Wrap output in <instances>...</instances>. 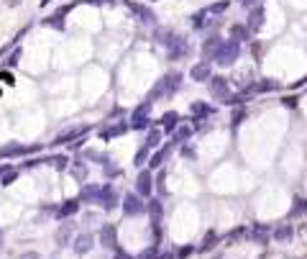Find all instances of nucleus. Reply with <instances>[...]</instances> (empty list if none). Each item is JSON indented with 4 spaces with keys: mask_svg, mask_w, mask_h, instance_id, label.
<instances>
[{
    "mask_svg": "<svg viewBox=\"0 0 307 259\" xmlns=\"http://www.w3.org/2000/svg\"><path fill=\"white\" fill-rule=\"evenodd\" d=\"M182 80H184V75H182V72H169V75H164L156 85L151 87V93H149L146 100L156 103L159 97H171V95H174V93L179 90V87H182Z\"/></svg>",
    "mask_w": 307,
    "mask_h": 259,
    "instance_id": "f257e3e1",
    "label": "nucleus"
},
{
    "mask_svg": "<svg viewBox=\"0 0 307 259\" xmlns=\"http://www.w3.org/2000/svg\"><path fill=\"white\" fill-rule=\"evenodd\" d=\"M121 208H123V216L136 218V216H143V213L149 210V203H143V198H141L138 193H125Z\"/></svg>",
    "mask_w": 307,
    "mask_h": 259,
    "instance_id": "f03ea898",
    "label": "nucleus"
},
{
    "mask_svg": "<svg viewBox=\"0 0 307 259\" xmlns=\"http://www.w3.org/2000/svg\"><path fill=\"white\" fill-rule=\"evenodd\" d=\"M97 244L107 252H115L118 246V226L115 223H100V228H97Z\"/></svg>",
    "mask_w": 307,
    "mask_h": 259,
    "instance_id": "7ed1b4c3",
    "label": "nucleus"
},
{
    "mask_svg": "<svg viewBox=\"0 0 307 259\" xmlns=\"http://www.w3.org/2000/svg\"><path fill=\"white\" fill-rule=\"evenodd\" d=\"M238 54H241V44H238L236 39H225V41L220 44L218 54H215V62H218V65H223V67H228V65H233V62L238 59Z\"/></svg>",
    "mask_w": 307,
    "mask_h": 259,
    "instance_id": "20e7f679",
    "label": "nucleus"
},
{
    "mask_svg": "<svg viewBox=\"0 0 307 259\" xmlns=\"http://www.w3.org/2000/svg\"><path fill=\"white\" fill-rule=\"evenodd\" d=\"M121 203H123V195L115 190V185L113 182H103V193H100V203H97V205H100L103 210L110 213V210L118 208Z\"/></svg>",
    "mask_w": 307,
    "mask_h": 259,
    "instance_id": "39448f33",
    "label": "nucleus"
},
{
    "mask_svg": "<svg viewBox=\"0 0 307 259\" xmlns=\"http://www.w3.org/2000/svg\"><path fill=\"white\" fill-rule=\"evenodd\" d=\"M95 241H97V236L92 234V231H82V234H77L75 241H72V252H75L77 257H85L95 249Z\"/></svg>",
    "mask_w": 307,
    "mask_h": 259,
    "instance_id": "423d86ee",
    "label": "nucleus"
},
{
    "mask_svg": "<svg viewBox=\"0 0 307 259\" xmlns=\"http://www.w3.org/2000/svg\"><path fill=\"white\" fill-rule=\"evenodd\" d=\"M75 223L72 221H64V223H59V228L54 231V244H57L59 249H64V246H72V241H75Z\"/></svg>",
    "mask_w": 307,
    "mask_h": 259,
    "instance_id": "0eeeda50",
    "label": "nucleus"
},
{
    "mask_svg": "<svg viewBox=\"0 0 307 259\" xmlns=\"http://www.w3.org/2000/svg\"><path fill=\"white\" fill-rule=\"evenodd\" d=\"M87 131H90V126H72V129H67V131L57 133L51 144H54V146H61V144H75V141H77V139H82Z\"/></svg>",
    "mask_w": 307,
    "mask_h": 259,
    "instance_id": "6e6552de",
    "label": "nucleus"
},
{
    "mask_svg": "<svg viewBox=\"0 0 307 259\" xmlns=\"http://www.w3.org/2000/svg\"><path fill=\"white\" fill-rule=\"evenodd\" d=\"M36 149H41V146H23L21 141H8V144L0 146V159H15V157H23Z\"/></svg>",
    "mask_w": 307,
    "mask_h": 259,
    "instance_id": "1a4fd4ad",
    "label": "nucleus"
},
{
    "mask_svg": "<svg viewBox=\"0 0 307 259\" xmlns=\"http://www.w3.org/2000/svg\"><path fill=\"white\" fill-rule=\"evenodd\" d=\"M100 193H103V185L85 182L82 190H79V195H77V200L82 205H97V203H100Z\"/></svg>",
    "mask_w": 307,
    "mask_h": 259,
    "instance_id": "9d476101",
    "label": "nucleus"
},
{
    "mask_svg": "<svg viewBox=\"0 0 307 259\" xmlns=\"http://www.w3.org/2000/svg\"><path fill=\"white\" fill-rule=\"evenodd\" d=\"M136 193L141 195V198H151V193H154V175H151V169H138V175H136Z\"/></svg>",
    "mask_w": 307,
    "mask_h": 259,
    "instance_id": "9b49d317",
    "label": "nucleus"
},
{
    "mask_svg": "<svg viewBox=\"0 0 307 259\" xmlns=\"http://www.w3.org/2000/svg\"><path fill=\"white\" fill-rule=\"evenodd\" d=\"M210 95L215 97V100L230 103V87H228V80H225V77H213V80H210Z\"/></svg>",
    "mask_w": 307,
    "mask_h": 259,
    "instance_id": "f8f14e48",
    "label": "nucleus"
},
{
    "mask_svg": "<svg viewBox=\"0 0 307 259\" xmlns=\"http://www.w3.org/2000/svg\"><path fill=\"white\" fill-rule=\"evenodd\" d=\"M128 131H131V123L115 121V123H110V126L100 129V139L103 141H113V139H118V136H123V133H128Z\"/></svg>",
    "mask_w": 307,
    "mask_h": 259,
    "instance_id": "ddd939ff",
    "label": "nucleus"
},
{
    "mask_svg": "<svg viewBox=\"0 0 307 259\" xmlns=\"http://www.w3.org/2000/svg\"><path fill=\"white\" fill-rule=\"evenodd\" d=\"M123 3L128 5L133 13H136V18H138V21H143V23H154V21H156V16H154V11H151L149 5L138 3V0H123Z\"/></svg>",
    "mask_w": 307,
    "mask_h": 259,
    "instance_id": "4468645a",
    "label": "nucleus"
},
{
    "mask_svg": "<svg viewBox=\"0 0 307 259\" xmlns=\"http://www.w3.org/2000/svg\"><path fill=\"white\" fill-rule=\"evenodd\" d=\"M189 77L195 80V82H210L213 80V69H210V62L202 59V62H197V65L189 69Z\"/></svg>",
    "mask_w": 307,
    "mask_h": 259,
    "instance_id": "2eb2a0df",
    "label": "nucleus"
},
{
    "mask_svg": "<svg viewBox=\"0 0 307 259\" xmlns=\"http://www.w3.org/2000/svg\"><path fill=\"white\" fill-rule=\"evenodd\" d=\"M82 208V203H79L77 198H69V200H64V203H59V208H57V221H67V218H72L75 213Z\"/></svg>",
    "mask_w": 307,
    "mask_h": 259,
    "instance_id": "dca6fc26",
    "label": "nucleus"
},
{
    "mask_svg": "<svg viewBox=\"0 0 307 259\" xmlns=\"http://www.w3.org/2000/svg\"><path fill=\"white\" fill-rule=\"evenodd\" d=\"M159 129L164 131V133H171V136H174V131L179 129V113L177 111H167L159 118Z\"/></svg>",
    "mask_w": 307,
    "mask_h": 259,
    "instance_id": "f3484780",
    "label": "nucleus"
},
{
    "mask_svg": "<svg viewBox=\"0 0 307 259\" xmlns=\"http://www.w3.org/2000/svg\"><path fill=\"white\" fill-rule=\"evenodd\" d=\"M177 39H179V33H174L171 29H156L154 31V41H156L159 47H164V51L171 49V44H174Z\"/></svg>",
    "mask_w": 307,
    "mask_h": 259,
    "instance_id": "a211bd4d",
    "label": "nucleus"
},
{
    "mask_svg": "<svg viewBox=\"0 0 307 259\" xmlns=\"http://www.w3.org/2000/svg\"><path fill=\"white\" fill-rule=\"evenodd\" d=\"M171 146H174V144L169 141V144H164L161 149L154 151V154H151V162H149V169H161V167H164V162H167L169 154H171Z\"/></svg>",
    "mask_w": 307,
    "mask_h": 259,
    "instance_id": "6ab92c4d",
    "label": "nucleus"
},
{
    "mask_svg": "<svg viewBox=\"0 0 307 259\" xmlns=\"http://www.w3.org/2000/svg\"><path fill=\"white\" fill-rule=\"evenodd\" d=\"M187 54H189V44H187L184 36H179L174 44H171V49H167V57H169L171 62L182 59V57H187Z\"/></svg>",
    "mask_w": 307,
    "mask_h": 259,
    "instance_id": "aec40b11",
    "label": "nucleus"
},
{
    "mask_svg": "<svg viewBox=\"0 0 307 259\" xmlns=\"http://www.w3.org/2000/svg\"><path fill=\"white\" fill-rule=\"evenodd\" d=\"M192 121H195V126H200V121H205L207 115H213V105H207V103H202V100H197V103H192Z\"/></svg>",
    "mask_w": 307,
    "mask_h": 259,
    "instance_id": "412c9836",
    "label": "nucleus"
},
{
    "mask_svg": "<svg viewBox=\"0 0 307 259\" xmlns=\"http://www.w3.org/2000/svg\"><path fill=\"white\" fill-rule=\"evenodd\" d=\"M161 139H164V131H161L159 126H151L146 131V139H143V144H146L149 149H161Z\"/></svg>",
    "mask_w": 307,
    "mask_h": 259,
    "instance_id": "4be33fe9",
    "label": "nucleus"
},
{
    "mask_svg": "<svg viewBox=\"0 0 307 259\" xmlns=\"http://www.w3.org/2000/svg\"><path fill=\"white\" fill-rule=\"evenodd\" d=\"M146 213L151 216V223H161V216H164V203H161L159 198H151Z\"/></svg>",
    "mask_w": 307,
    "mask_h": 259,
    "instance_id": "5701e85b",
    "label": "nucleus"
},
{
    "mask_svg": "<svg viewBox=\"0 0 307 259\" xmlns=\"http://www.w3.org/2000/svg\"><path fill=\"white\" fill-rule=\"evenodd\" d=\"M46 164H51L57 172H67V169L72 167V159H69L67 154H54V157H49Z\"/></svg>",
    "mask_w": 307,
    "mask_h": 259,
    "instance_id": "b1692460",
    "label": "nucleus"
},
{
    "mask_svg": "<svg viewBox=\"0 0 307 259\" xmlns=\"http://www.w3.org/2000/svg\"><path fill=\"white\" fill-rule=\"evenodd\" d=\"M151 100H143V103H138L136 108H133V113H131V121H146L149 118V111H151Z\"/></svg>",
    "mask_w": 307,
    "mask_h": 259,
    "instance_id": "393cba45",
    "label": "nucleus"
},
{
    "mask_svg": "<svg viewBox=\"0 0 307 259\" xmlns=\"http://www.w3.org/2000/svg\"><path fill=\"white\" fill-rule=\"evenodd\" d=\"M146 162H151V149L146 146V144H141L138 149H136V157H133V164H136L138 169H143V164Z\"/></svg>",
    "mask_w": 307,
    "mask_h": 259,
    "instance_id": "a878e982",
    "label": "nucleus"
},
{
    "mask_svg": "<svg viewBox=\"0 0 307 259\" xmlns=\"http://www.w3.org/2000/svg\"><path fill=\"white\" fill-rule=\"evenodd\" d=\"M189 136H192V129H189V126H179L177 131H174V136H171V144H187V141H189Z\"/></svg>",
    "mask_w": 307,
    "mask_h": 259,
    "instance_id": "bb28decb",
    "label": "nucleus"
},
{
    "mask_svg": "<svg viewBox=\"0 0 307 259\" xmlns=\"http://www.w3.org/2000/svg\"><path fill=\"white\" fill-rule=\"evenodd\" d=\"M18 175H21V172H18L15 167H11L8 172H3V175H0V187H11L18 180Z\"/></svg>",
    "mask_w": 307,
    "mask_h": 259,
    "instance_id": "cd10ccee",
    "label": "nucleus"
},
{
    "mask_svg": "<svg viewBox=\"0 0 307 259\" xmlns=\"http://www.w3.org/2000/svg\"><path fill=\"white\" fill-rule=\"evenodd\" d=\"M261 23H264V11L256 8V11H251V18H248V29H261Z\"/></svg>",
    "mask_w": 307,
    "mask_h": 259,
    "instance_id": "c85d7f7f",
    "label": "nucleus"
},
{
    "mask_svg": "<svg viewBox=\"0 0 307 259\" xmlns=\"http://www.w3.org/2000/svg\"><path fill=\"white\" fill-rule=\"evenodd\" d=\"M251 236H254L259 244H266V239H269V228L266 226H254L251 228Z\"/></svg>",
    "mask_w": 307,
    "mask_h": 259,
    "instance_id": "c756f323",
    "label": "nucleus"
},
{
    "mask_svg": "<svg viewBox=\"0 0 307 259\" xmlns=\"http://www.w3.org/2000/svg\"><path fill=\"white\" fill-rule=\"evenodd\" d=\"M290 236H292V226H279V228L274 231V239H276V241H287Z\"/></svg>",
    "mask_w": 307,
    "mask_h": 259,
    "instance_id": "7c9ffc66",
    "label": "nucleus"
},
{
    "mask_svg": "<svg viewBox=\"0 0 307 259\" xmlns=\"http://www.w3.org/2000/svg\"><path fill=\"white\" fill-rule=\"evenodd\" d=\"M215 241H218V236H215L213 231H210V234H207V236L202 239V244H200V252H207V249H213V246H215Z\"/></svg>",
    "mask_w": 307,
    "mask_h": 259,
    "instance_id": "2f4dec72",
    "label": "nucleus"
},
{
    "mask_svg": "<svg viewBox=\"0 0 307 259\" xmlns=\"http://www.w3.org/2000/svg\"><path fill=\"white\" fill-rule=\"evenodd\" d=\"M230 33H233V39H236V41H243V39L248 36V31H246V29H241V26H233V31H230Z\"/></svg>",
    "mask_w": 307,
    "mask_h": 259,
    "instance_id": "473e14b6",
    "label": "nucleus"
},
{
    "mask_svg": "<svg viewBox=\"0 0 307 259\" xmlns=\"http://www.w3.org/2000/svg\"><path fill=\"white\" fill-rule=\"evenodd\" d=\"M192 252H195V246H182V249L177 252V257H179V259H187V257L192 254Z\"/></svg>",
    "mask_w": 307,
    "mask_h": 259,
    "instance_id": "72a5a7b5",
    "label": "nucleus"
},
{
    "mask_svg": "<svg viewBox=\"0 0 307 259\" xmlns=\"http://www.w3.org/2000/svg\"><path fill=\"white\" fill-rule=\"evenodd\" d=\"M113 257H115V259H138V257H131L128 252H123V249H115Z\"/></svg>",
    "mask_w": 307,
    "mask_h": 259,
    "instance_id": "f704fd0d",
    "label": "nucleus"
},
{
    "mask_svg": "<svg viewBox=\"0 0 307 259\" xmlns=\"http://www.w3.org/2000/svg\"><path fill=\"white\" fill-rule=\"evenodd\" d=\"M82 3H90V5H113L115 0H82Z\"/></svg>",
    "mask_w": 307,
    "mask_h": 259,
    "instance_id": "c9c22d12",
    "label": "nucleus"
},
{
    "mask_svg": "<svg viewBox=\"0 0 307 259\" xmlns=\"http://www.w3.org/2000/svg\"><path fill=\"white\" fill-rule=\"evenodd\" d=\"M164 177H167V172H159V177H156V190L159 193H164Z\"/></svg>",
    "mask_w": 307,
    "mask_h": 259,
    "instance_id": "e433bc0d",
    "label": "nucleus"
},
{
    "mask_svg": "<svg viewBox=\"0 0 307 259\" xmlns=\"http://www.w3.org/2000/svg\"><path fill=\"white\" fill-rule=\"evenodd\" d=\"M18 259H39V252H23L18 254Z\"/></svg>",
    "mask_w": 307,
    "mask_h": 259,
    "instance_id": "4c0bfd02",
    "label": "nucleus"
},
{
    "mask_svg": "<svg viewBox=\"0 0 307 259\" xmlns=\"http://www.w3.org/2000/svg\"><path fill=\"white\" fill-rule=\"evenodd\" d=\"M18 57H21V51H13L11 59H8V67H15L18 65Z\"/></svg>",
    "mask_w": 307,
    "mask_h": 259,
    "instance_id": "58836bf2",
    "label": "nucleus"
},
{
    "mask_svg": "<svg viewBox=\"0 0 307 259\" xmlns=\"http://www.w3.org/2000/svg\"><path fill=\"white\" fill-rule=\"evenodd\" d=\"M243 121V111H238V113H233V126H238V123Z\"/></svg>",
    "mask_w": 307,
    "mask_h": 259,
    "instance_id": "ea45409f",
    "label": "nucleus"
},
{
    "mask_svg": "<svg viewBox=\"0 0 307 259\" xmlns=\"http://www.w3.org/2000/svg\"><path fill=\"white\" fill-rule=\"evenodd\" d=\"M0 80H5L8 85H13V75L11 72H3V75H0Z\"/></svg>",
    "mask_w": 307,
    "mask_h": 259,
    "instance_id": "a19ab883",
    "label": "nucleus"
},
{
    "mask_svg": "<svg viewBox=\"0 0 307 259\" xmlns=\"http://www.w3.org/2000/svg\"><path fill=\"white\" fill-rule=\"evenodd\" d=\"M3 244H5V231L0 228V252H3Z\"/></svg>",
    "mask_w": 307,
    "mask_h": 259,
    "instance_id": "79ce46f5",
    "label": "nucleus"
},
{
    "mask_svg": "<svg viewBox=\"0 0 307 259\" xmlns=\"http://www.w3.org/2000/svg\"><path fill=\"white\" fill-rule=\"evenodd\" d=\"M51 3V0H39V5H49Z\"/></svg>",
    "mask_w": 307,
    "mask_h": 259,
    "instance_id": "37998d69",
    "label": "nucleus"
},
{
    "mask_svg": "<svg viewBox=\"0 0 307 259\" xmlns=\"http://www.w3.org/2000/svg\"><path fill=\"white\" fill-rule=\"evenodd\" d=\"M151 3H154V0H151Z\"/></svg>",
    "mask_w": 307,
    "mask_h": 259,
    "instance_id": "c03bdc74",
    "label": "nucleus"
}]
</instances>
